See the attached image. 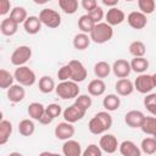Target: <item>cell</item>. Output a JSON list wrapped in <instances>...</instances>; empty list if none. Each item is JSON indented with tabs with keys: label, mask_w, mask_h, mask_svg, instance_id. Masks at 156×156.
Instances as JSON below:
<instances>
[{
	"label": "cell",
	"mask_w": 156,
	"mask_h": 156,
	"mask_svg": "<svg viewBox=\"0 0 156 156\" xmlns=\"http://www.w3.org/2000/svg\"><path fill=\"white\" fill-rule=\"evenodd\" d=\"M152 138H154V139H155V140H156V135H155V136H152Z\"/></svg>",
	"instance_id": "11a10c76"
},
{
	"label": "cell",
	"mask_w": 156,
	"mask_h": 156,
	"mask_svg": "<svg viewBox=\"0 0 156 156\" xmlns=\"http://www.w3.org/2000/svg\"><path fill=\"white\" fill-rule=\"evenodd\" d=\"M106 90V84L102 79H93L88 84V93L90 96H101Z\"/></svg>",
	"instance_id": "7402d4cb"
},
{
	"label": "cell",
	"mask_w": 156,
	"mask_h": 156,
	"mask_svg": "<svg viewBox=\"0 0 156 156\" xmlns=\"http://www.w3.org/2000/svg\"><path fill=\"white\" fill-rule=\"evenodd\" d=\"M15 82V77L12 73H10L7 69L1 68L0 69V88L1 89H9L13 85Z\"/></svg>",
	"instance_id": "e575fe53"
},
{
	"label": "cell",
	"mask_w": 156,
	"mask_h": 156,
	"mask_svg": "<svg viewBox=\"0 0 156 156\" xmlns=\"http://www.w3.org/2000/svg\"><path fill=\"white\" fill-rule=\"evenodd\" d=\"M102 4L111 9V7H116L118 5V0H102Z\"/></svg>",
	"instance_id": "c3c4849f"
},
{
	"label": "cell",
	"mask_w": 156,
	"mask_h": 156,
	"mask_svg": "<svg viewBox=\"0 0 156 156\" xmlns=\"http://www.w3.org/2000/svg\"><path fill=\"white\" fill-rule=\"evenodd\" d=\"M112 71V66H110L106 61H99L94 65V74L99 78V79H102V78H106L108 77V74L111 73Z\"/></svg>",
	"instance_id": "f1b7e54d"
},
{
	"label": "cell",
	"mask_w": 156,
	"mask_h": 156,
	"mask_svg": "<svg viewBox=\"0 0 156 156\" xmlns=\"http://www.w3.org/2000/svg\"><path fill=\"white\" fill-rule=\"evenodd\" d=\"M115 90L119 96H128L134 91V83L128 78L118 79L115 84Z\"/></svg>",
	"instance_id": "2e32d148"
},
{
	"label": "cell",
	"mask_w": 156,
	"mask_h": 156,
	"mask_svg": "<svg viewBox=\"0 0 156 156\" xmlns=\"http://www.w3.org/2000/svg\"><path fill=\"white\" fill-rule=\"evenodd\" d=\"M39 20L48 28H57L61 24V15L54 9H43L39 13Z\"/></svg>",
	"instance_id": "8992f818"
},
{
	"label": "cell",
	"mask_w": 156,
	"mask_h": 156,
	"mask_svg": "<svg viewBox=\"0 0 156 156\" xmlns=\"http://www.w3.org/2000/svg\"><path fill=\"white\" fill-rule=\"evenodd\" d=\"M95 27V22L89 17V15H82L78 20V28L80 29L82 33H85V34H90L93 32Z\"/></svg>",
	"instance_id": "83f0119b"
},
{
	"label": "cell",
	"mask_w": 156,
	"mask_h": 156,
	"mask_svg": "<svg viewBox=\"0 0 156 156\" xmlns=\"http://www.w3.org/2000/svg\"><path fill=\"white\" fill-rule=\"evenodd\" d=\"M112 72H113V74H115L117 78H119V79L127 78V77L130 74V72H132L130 62H128V61L124 60V58H118V60H116V61L113 62V65H112Z\"/></svg>",
	"instance_id": "7c38bea8"
},
{
	"label": "cell",
	"mask_w": 156,
	"mask_h": 156,
	"mask_svg": "<svg viewBox=\"0 0 156 156\" xmlns=\"http://www.w3.org/2000/svg\"><path fill=\"white\" fill-rule=\"evenodd\" d=\"M138 7L144 15H151L155 11L156 4L154 0H138Z\"/></svg>",
	"instance_id": "74e56055"
},
{
	"label": "cell",
	"mask_w": 156,
	"mask_h": 156,
	"mask_svg": "<svg viewBox=\"0 0 156 156\" xmlns=\"http://www.w3.org/2000/svg\"><path fill=\"white\" fill-rule=\"evenodd\" d=\"M50 156H62V155H60V154H56V152H51V155Z\"/></svg>",
	"instance_id": "f5cc1de1"
},
{
	"label": "cell",
	"mask_w": 156,
	"mask_h": 156,
	"mask_svg": "<svg viewBox=\"0 0 156 156\" xmlns=\"http://www.w3.org/2000/svg\"><path fill=\"white\" fill-rule=\"evenodd\" d=\"M90 41H91V39H90L89 34L78 33L73 38V46H74V49L79 50V51H83V50L88 49V46L90 45Z\"/></svg>",
	"instance_id": "d4e9b609"
},
{
	"label": "cell",
	"mask_w": 156,
	"mask_h": 156,
	"mask_svg": "<svg viewBox=\"0 0 156 156\" xmlns=\"http://www.w3.org/2000/svg\"><path fill=\"white\" fill-rule=\"evenodd\" d=\"M144 106L146 110L156 118V102H155V94H147L144 98Z\"/></svg>",
	"instance_id": "ab89813d"
},
{
	"label": "cell",
	"mask_w": 156,
	"mask_h": 156,
	"mask_svg": "<svg viewBox=\"0 0 156 156\" xmlns=\"http://www.w3.org/2000/svg\"><path fill=\"white\" fill-rule=\"evenodd\" d=\"M127 22L133 29H143L147 24V18L146 15L140 11H132L127 16Z\"/></svg>",
	"instance_id": "4fadbf2b"
},
{
	"label": "cell",
	"mask_w": 156,
	"mask_h": 156,
	"mask_svg": "<svg viewBox=\"0 0 156 156\" xmlns=\"http://www.w3.org/2000/svg\"><path fill=\"white\" fill-rule=\"evenodd\" d=\"M152 76V82H154V85H155V88H156V73H154V74H151Z\"/></svg>",
	"instance_id": "816d5d0a"
},
{
	"label": "cell",
	"mask_w": 156,
	"mask_h": 156,
	"mask_svg": "<svg viewBox=\"0 0 156 156\" xmlns=\"http://www.w3.org/2000/svg\"><path fill=\"white\" fill-rule=\"evenodd\" d=\"M121 99L117 94H107L102 100V106L107 112H112L119 108Z\"/></svg>",
	"instance_id": "603a6c76"
},
{
	"label": "cell",
	"mask_w": 156,
	"mask_h": 156,
	"mask_svg": "<svg viewBox=\"0 0 156 156\" xmlns=\"http://www.w3.org/2000/svg\"><path fill=\"white\" fill-rule=\"evenodd\" d=\"M74 104H76V105H78L79 107L84 108L85 111H88V110L91 107L93 100H91V98H90V95H89V94H79V95L76 98Z\"/></svg>",
	"instance_id": "f35d334b"
},
{
	"label": "cell",
	"mask_w": 156,
	"mask_h": 156,
	"mask_svg": "<svg viewBox=\"0 0 156 156\" xmlns=\"http://www.w3.org/2000/svg\"><path fill=\"white\" fill-rule=\"evenodd\" d=\"M71 77H72V72H71V67L69 65H63L62 67L58 68L57 71V78L61 80V82H67V80H71Z\"/></svg>",
	"instance_id": "60d3db41"
},
{
	"label": "cell",
	"mask_w": 156,
	"mask_h": 156,
	"mask_svg": "<svg viewBox=\"0 0 156 156\" xmlns=\"http://www.w3.org/2000/svg\"><path fill=\"white\" fill-rule=\"evenodd\" d=\"M105 20H106V23L110 24L111 27L112 26H118L126 20V15L118 7H111V9L107 10V12L105 15Z\"/></svg>",
	"instance_id": "9a60e30c"
},
{
	"label": "cell",
	"mask_w": 156,
	"mask_h": 156,
	"mask_svg": "<svg viewBox=\"0 0 156 156\" xmlns=\"http://www.w3.org/2000/svg\"><path fill=\"white\" fill-rule=\"evenodd\" d=\"M11 2L9 0H1L0 1V15L5 16L6 13L11 12Z\"/></svg>",
	"instance_id": "bcb514c9"
},
{
	"label": "cell",
	"mask_w": 156,
	"mask_h": 156,
	"mask_svg": "<svg viewBox=\"0 0 156 156\" xmlns=\"http://www.w3.org/2000/svg\"><path fill=\"white\" fill-rule=\"evenodd\" d=\"M82 156H102V150L96 144H90L88 147L83 151Z\"/></svg>",
	"instance_id": "7bdbcfd3"
},
{
	"label": "cell",
	"mask_w": 156,
	"mask_h": 156,
	"mask_svg": "<svg viewBox=\"0 0 156 156\" xmlns=\"http://www.w3.org/2000/svg\"><path fill=\"white\" fill-rule=\"evenodd\" d=\"M99 146L106 154H115L117 151V149L119 147V144H118L117 138L113 134L105 133V134H102V136L99 140Z\"/></svg>",
	"instance_id": "9c48e42d"
},
{
	"label": "cell",
	"mask_w": 156,
	"mask_h": 156,
	"mask_svg": "<svg viewBox=\"0 0 156 156\" xmlns=\"http://www.w3.org/2000/svg\"><path fill=\"white\" fill-rule=\"evenodd\" d=\"M7 156H23L21 152H17V151H13V152H10Z\"/></svg>",
	"instance_id": "681fc988"
},
{
	"label": "cell",
	"mask_w": 156,
	"mask_h": 156,
	"mask_svg": "<svg viewBox=\"0 0 156 156\" xmlns=\"http://www.w3.org/2000/svg\"><path fill=\"white\" fill-rule=\"evenodd\" d=\"M129 52L134 57H144L146 54V46L143 41L140 40H134L129 44Z\"/></svg>",
	"instance_id": "d6a6232c"
},
{
	"label": "cell",
	"mask_w": 156,
	"mask_h": 156,
	"mask_svg": "<svg viewBox=\"0 0 156 156\" xmlns=\"http://www.w3.org/2000/svg\"><path fill=\"white\" fill-rule=\"evenodd\" d=\"M50 155H51L50 151H43V152L39 154V156H50Z\"/></svg>",
	"instance_id": "f907efd6"
},
{
	"label": "cell",
	"mask_w": 156,
	"mask_h": 156,
	"mask_svg": "<svg viewBox=\"0 0 156 156\" xmlns=\"http://www.w3.org/2000/svg\"><path fill=\"white\" fill-rule=\"evenodd\" d=\"M39 90L43 93V94H49L51 91H54L56 89V85H55V80L50 77V76H43L40 79H39Z\"/></svg>",
	"instance_id": "4dcf8cb0"
},
{
	"label": "cell",
	"mask_w": 156,
	"mask_h": 156,
	"mask_svg": "<svg viewBox=\"0 0 156 156\" xmlns=\"http://www.w3.org/2000/svg\"><path fill=\"white\" fill-rule=\"evenodd\" d=\"M30 57H32V48L28 45H21L12 51L10 61L13 66L21 67V66H26V63L29 61Z\"/></svg>",
	"instance_id": "5b68a950"
},
{
	"label": "cell",
	"mask_w": 156,
	"mask_h": 156,
	"mask_svg": "<svg viewBox=\"0 0 156 156\" xmlns=\"http://www.w3.org/2000/svg\"><path fill=\"white\" fill-rule=\"evenodd\" d=\"M18 132L23 136H30V135H33V133L35 132V124H34V122L32 119H29V118H24V119L20 121V123H18Z\"/></svg>",
	"instance_id": "f546056e"
},
{
	"label": "cell",
	"mask_w": 156,
	"mask_h": 156,
	"mask_svg": "<svg viewBox=\"0 0 156 156\" xmlns=\"http://www.w3.org/2000/svg\"><path fill=\"white\" fill-rule=\"evenodd\" d=\"M155 88L152 82V76L147 73L139 74L134 80V89L140 94H149Z\"/></svg>",
	"instance_id": "52a82bcc"
},
{
	"label": "cell",
	"mask_w": 156,
	"mask_h": 156,
	"mask_svg": "<svg viewBox=\"0 0 156 156\" xmlns=\"http://www.w3.org/2000/svg\"><path fill=\"white\" fill-rule=\"evenodd\" d=\"M41 26H43V23L39 20V17H37V16H28L26 22L23 23V28H24L26 33H28L30 35L39 33L41 29Z\"/></svg>",
	"instance_id": "ffe728a7"
},
{
	"label": "cell",
	"mask_w": 156,
	"mask_h": 156,
	"mask_svg": "<svg viewBox=\"0 0 156 156\" xmlns=\"http://www.w3.org/2000/svg\"><path fill=\"white\" fill-rule=\"evenodd\" d=\"M78 5L79 4L77 0H58V6L66 15L76 13L78 10Z\"/></svg>",
	"instance_id": "d590c367"
},
{
	"label": "cell",
	"mask_w": 156,
	"mask_h": 156,
	"mask_svg": "<svg viewBox=\"0 0 156 156\" xmlns=\"http://www.w3.org/2000/svg\"><path fill=\"white\" fill-rule=\"evenodd\" d=\"M10 18H12L17 24H23L26 22V20L28 18V15H27V10L23 7V6H16L11 10L10 12Z\"/></svg>",
	"instance_id": "1f68e13d"
},
{
	"label": "cell",
	"mask_w": 156,
	"mask_h": 156,
	"mask_svg": "<svg viewBox=\"0 0 156 156\" xmlns=\"http://www.w3.org/2000/svg\"><path fill=\"white\" fill-rule=\"evenodd\" d=\"M55 91H56V95L62 100H69V99H76L79 95L80 89L78 87V83L73 80H67V82L58 83L56 85Z\"/></svg>",
	"instance_id": "3957f363"
},
{
	"label": "cell",
	"mask_w": 156,
	"mask_h": 156,
	"mask_svg": "<svg viewBox=\"0 0 156 156\" xmlns=\"http://www.w3.org/2000/svg\"><path fill=\"white\" fill-rule=\"evenodd\" d=\"M54 133H55V136H56L57 139L66 141V140H69V139L74 135L76 129H74V127H73L72 123H68V122L65 121V122L58 123V124L55 127Z\"/></svg>",
	"instance_id": "8fae6325"
},
{
	"label": "cell",
	"mask_w": 156,
	"mask_h": 156,
	"mask_svg": "<svg viewBox=\"0 0 156 156\" xmlns=\"http://www.w3.org/2000/svg\"><path fill=\"white\" fill-rule=\"evenodd\" d=\"M12 134V123L7 119L0 121V145H5Z\"/></svg>",
	"instance_id": "cb8c5ba5"
},
{
	"label": "cell",
	"mask_w": 156,
	"mask_h": 156,
	"mask_svg": "<svg viewBox=\"0 0 156 156\" xmlns=\"http://www.w3.org/2000/svg\"><path fill=\"white\" fill-rule=\"evenodd\" d=\"M80 5H82V7L87 11V13L90 12V11H93L94 9L98 7V2H96V0H82Z\"/></svg>",
	"instance_id": "f6af8a7d"
},
{
	"label": "cell",
	"mask_w": 156,
	"mask_h": 156,
	"mask_svg": "<svg viewBox=\"0 0 156 156\" xmlns=\"http://www.w3.org/2000/svg\"><path fill=\"white\" fill-rule=\"evenodd\" d=\"M87 15H89V17L95 22V24H98V23H101V21H102V18H104V16H105V13H104V10H102V7H100V6H98L96 9H94L93 11H90V12H88Z\"/></svg>",
	"instance_id": "ee69618b"
},
{
	"label": "cell",
	"mask_w": 156,
	"mask_h": 156,
	"mask_svg": "<svg viewBox=\"0 0 156 156\" xmlns=\"http://www.w3.org/2000/svg\"><path fill=\"white\" fill-rule=\"evenodd\" d=\"M68 65H69L71 72H72L71 80H73L76 83L84 82L87 76H88V72H87V68L84 67V65L78 60H71L68 62Z\"/></svg>",
	"instance_id": "30bf717a"
},
{
	"label": "cell",
	"mask_w": 156,
	"mask_h": 156,
	"mask_svg": "<svg viewBox=\"0 0 156 156\" xmlns=\"http://www.w3.org/2000/svg\"><path fill=\"white\" fill-rule=\"evenodd\" d=\"M85 113H87V111H85L84 108L79 107V106L76 105V104H72V105H69L68 107H66V108L63 110L62 116H63V118H65L66 122L73 124V123H76V122H78V121H80V119L85 116Z\"/></svg>",
	"instance_id": "ba28073f"
},
{
	"label": "cell",
	"mask_w": 156,
	"mask_h": 156,
	"mask_svg": "<svg viewBox=\"0 0 156 156\" xmlns=\"http://www.w3.org/2000/svg\"><path fill=\"white\" fill-rule=\"evenodd\" d=\"M62 154L63 156H82V146L77 140L69 139L66 140L62 145Z\"/></svg>",
	"instance_id": "ac0fdd59"
},
{
	"label": "cell",
	"mask_w": 156,
	"mask_h": 156,
	"mask_svg": "<svg viewBox=\"0 0 156 156\" xmlns=\"http://www.w3.org/2000/svg\"><path fill=\"white\" fill-rule=\"evenodd\" d=\"M89 35H90L91 41H94L96 44H105V43H107L108 40L112 39L113 29L106 22H101V23L95 24L93 32Z\"/></svg>",
	"instance_id": "7a4b0ae2"
},
{
	"label": "cell",
	"mask_w": 156,
	"mask_h": 156,
	"mask_svg": "<svg viewBox=\"0 0 156 156\" xmlns=\"http://www.w3.org/2000/svg\"><path fill=\"white\" fill-rule=\"evenodd\" d=\"M112 127V116L107 111L98 112L88 123V129L94 135L105 134Z\"/></svg>",
	"instance_id": "6da1fadb"
},
{
	"label": "cell",
	"mask_w": 156,
	"mask_h": 156,
	"mask_svg": "<svg viewBox=\"0 0 156 156\" xmlns=\"http://www.w3.org/2000/svg\"><path fill=\"white\" fill-rule=\"evenodd\" d=\"M27 112H28V115H29V117L32 119L40 121V118L45 113V106L43 104H40V102H32V104L28 105Z\"/></svg>",
	"instance_id": "484cf974"
},
{
	"label": "cell",
	"mask_w": 156,
	"mask_h": 156,
	"mask_svg": "<svg viewBox=\"0 0 156 156\" xmlns=\"http://www.w3.org/2000/svg\"><path fill=\"white\" fill-rule=\"evenodd\" d=\"M130 68L132 71H134L135 73L143 74L147 71L149 68V61L145 57H134L130 61Z\"/></svg>",
	"instance_id": "4316f807"
},
{
	"label": "cell",
	"mask_w": 156,
	"mask_h": 156,
	"mask_svg": "<svg viewBox=\"0 0 156 156\" xmlns=\"http://www.w3.org/2000/svg\"><path fill=\"white\" fill-rule=\"evenodd\" d=\"M52 122V118L49 116V115H46V112L43 115V117L40 118V121H39V123H41V124H50Z\"/></svg>",
	"instance_id": "7dc6e473"
},
{
	"label": "cell",
	"mask_w": 156,
	"mask_h": 156,
	"mask_svg": "<svg viewBox=\"0 0 156 156\" xmlns=\"http://www.w3.org/2000/svg\"><path fill=\"white\" fill-rule=\"evenodd\" d=\"M122 156H141V149L132 140H124L118 147Z\"/></svg>",
	"instance_id": "e0dca14e"
},
{
	"label": "cell",
	"mask_w": 156,
	"mask_h": 156,
	"mask_svg": "<svg viewBox=\"0 0 156 156\" xmlns=\"http://www.w3.org/2000/svg\"><path fill=\"white\" fill-rule=\"evenodd\" d=\"M140 129L143 130V133H145L147 135H151V136H155L156 135V118L154 116L145 117Z\"/></svg>",
	"instance_id": "836d02e7"
},
{
	"label": "cell",
	"mask_w": 156,
	"mask_h": 156,
	"mask_svg": "<svg viewBox=\"0 0 156 156\" xmlns=\"http://www.w3.org/2000/svg\"><path fill=\"white\" fill-rule=\"evenodd\" d=\"M18 26H20V24H17L12 18L6 17V18H4V20L1 21V23H0V32H1V34L5 35V37H12V35H15V34L17 33Z\"/></svg>",
	"instance_id": "44dd1931"
},
{
	"label": "cell",
	"mask_w": 156,
	"mask_h": 156,
	"mask_svg": "<svg viewBox=\"0 0 156 156\" xmlns=\"http://www.w3.org/2000/svg\"><path fill=\"white\" fill-rule=\"evenodd\" d=\"M145 119V115L138 110H130L124 115V123L130 128H140Z\"/></svg>",
	"instance_id": "5bb4252c"
},
{
	"label": "cell",
	"mask_w": 156,
	"mask_h": 156,
	"mask_svg": "<svg viewBox=\"0 0 156 156\" xmlns=\"http://www.w3.org/2000/svg\"><path fill=\"white\" fill-rule=\"evenodd\" d=\"M45 112H46V115H49L52 119H55V118L58 117L63 111H62V107H61L58 104H50V105L45 106Z\"/></svg>",
	"instance_id": "b9f144b4"
},
{
	"label": "cell",
	"mask_w": 156,
	"mask_h": 156,
	"mask_svg": "<svg viewBox=\"0 0 156 156\" xmlns=\"http://www.w3.org/2000/svg\"><path fill=\"white\" fill-rule=\"evenodd\" d=\"M155 102H156V93H155Z\"/></svg>",
	"instance_id": "db71d44e"
},
{
	"label": "cell",
	"mask_w": 156,
	"mask_h": 156,
	"mask_svg": "<svg viewBox=\"0 0 156 156\" xmlns=\"http://www.w3.org/2000/svg\"><path fill=\"white\" fill-rule=\"evenodd\" d=\"M13 77L17 84H21L22 87H32L37 82V76L34 71L28 66L17 67L13 72Z\"/></svg>",
	"instance_id": "277c9868"
},
{
	"label": "cell",
	"mask_w": 156,
	"mask_h": 156,
	"mask_svg": "<svg viewBox=\"0 0 156 156\" xmlns=\"http://www.w3.org/2000/svg\"><path fill=\"white\" fill-rule=\"evenodd\" d=\"M140 149H141V152H144L146 155H154V154H156V140L152 136L144 138L141 140Z\"/></svg>",
	"instance_id": "8d00e7d4"
},
{
	"label": "cell",
	"mask_w": 156,
	"mask_h": 156,
	"mask_svg": "<svg viewBox=\"0 0 156 156\" xmlns=\"http://www.w3.org/2000/svg\"><path fill=\"white\" fill-rule=\"evenodd\" d=\"M6 95H7V99H9L10 102L17 104V102H21L24 99L26 90L21 84H13L11 88L7 89Z\"/></svg>",
	"instance_id": "d6986e66"
}]
</instances>
